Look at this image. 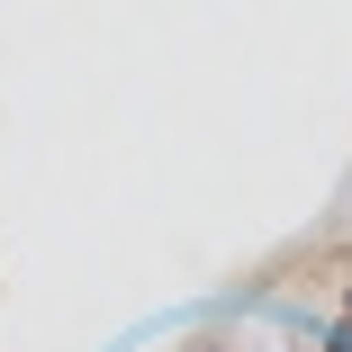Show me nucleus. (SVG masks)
<instances>
[{"instance_id":"nucleus-1","label":"nucleus","mask_w":352,"mask_h":352,"mask_svg":"<svg viewBox=\"0 0 352 352\" xmlns=\"http://www.w3.org/2000/svg\"><path fill=\"white\" fill-rule=\"evenodd\" d=\"M325 352H352V325H334V334H325Z\"/></svg>"}]
</instances>
